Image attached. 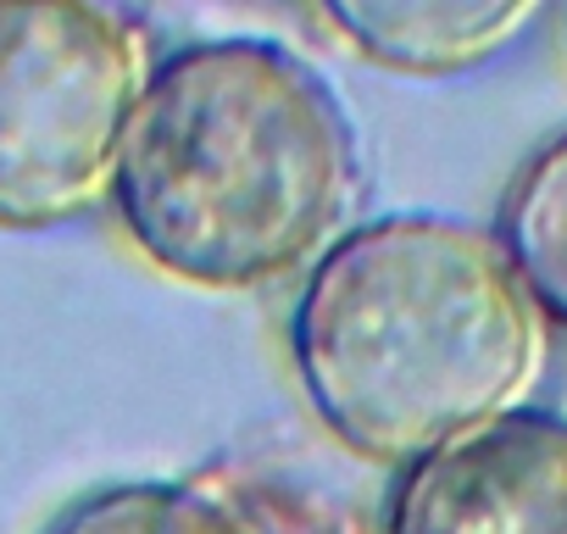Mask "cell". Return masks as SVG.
<instances>
[{"instance_id": "cell-4", "label": "cell", "mask_w": 567, "mask_h": 534, "mask_svg": "<svg viewBox=\"0 0 567 534\" xmlns=\"http://www.w3.org/2000/svg\"><path fill=\"white\" fill-rule=\"evenodd\" d=\"M384 534H567V418L512 407L412 456Z\"/></svg>"}, {"instance_id": "cell-1", "label": "cell", "mask_w": 567, "mask_h": 534, "mask_svg": "<svg viewBox=\"0 0 567 534\" xmlns=\"http://www.w3.org/2000/svg\"><path fill=\"white\" fill-rule=\"evenodd\" d=\"M362 151L329 79L278 40H195L151 62L112 201L134 250L195 290H261L323 256Z\"/></svg>"}, {"instance_id": "cell-7", "label": "cell", "mask_w": 567, "mask_h": 534, "mask_svg": "<svg viewBox=\"0 0 567 534\" xmlns=\"http://www.w3.org/2000/svg\"><path fill=\"white\" fill-rule=\"evenodd\" d=\"M489 234L539 318L567 329V129L512 173Z\"/></svg>"}, {"instance_id": "cell-5", "label": "cell", "mask_w": 567, "mask_h": 534, "mask_svg": "<svg viewBox=\"0 0 567 534\" xmlns=\"http://www.w3.org/2000/svg\"><path fill=\"white\" fill-rule=\"evenodd\" d=\"M545 0H318L357 57L406 79H451L501 57Z\"/></svg>"}, {"instance_id": "cell-2", "label": "cell", "mask_w": 567, "mask_h": 534, "mask_svg": "<svg viewBox=\"0 0 567 534\" xmlns=\"http://www.w3.org/2000/svg\"><path fill=\"white\" fill-rule=\"evenodd\" d=\"M290 362L346 451L406 468L523 407L545 368V318L489 228L384 212L340 228L301 274Z\"/></svg>"}, {"instance_id": "cell-6", "label": "cell", "mask_w": 567, "mask_h": 534, "mask_svg": "<svg viewBox=\"0 0 567 534\" xmlns=\"http://www.w3.org/2000/svg\"><path fill=\"white\" fill-rule=\"evenodd\" d=\"M40 534H284L267 501L195 479H128L68 501Z\"/></svg>"}, {"instance_id": "cell-3", "label": "cell", "mask_w": 567, "mask_h": 534, "mask_svg": "<svg viewBox=\"0 0 567 534\" xmlns=\"http://www.w3.org/2000/svg\"><path fill=\"white\" fill-rule=\"evenodd\" d=\"M145 73V34L112 0H0V228L112 195Z\"/></svg>"}]
</instances>
